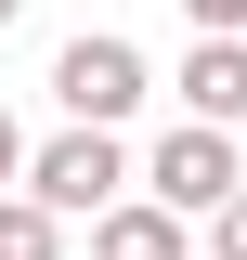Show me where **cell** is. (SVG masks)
<instances>
[{
	"label": "cell",
	"mask_w": 247,
	"mask_h": 260,
	"mask_svg": "<svg viewBox=\"0 0 247 260\" xmlns=\"http://www.w3.org/2000/svg\"><path fill=\"white\" fill-rule=\"evenodd\" d=\"M13 195L52 208V221H104V208L130 195V143H117V130H52V143H26Z\"/></svg>",
	"instance_id": "6da1fadb"
},
{
	"label": "cell",
	"mask_w": 247,
	"mask_h": 260,
	"mask_svg": "<svg viewBox=\"0 0 247 260\" xmlns=\"http://www.w3.org/2000/svg\"><path fill=\"white\" fill-rule=\"evenodd\" d=\"M143 91H156V65L130 52L117 26H78V39L52 52V104H65V130H117Z\"/></svg>",
	"instance_id": "7a4b0ae2"
},
{
	"label": "cell",
	"mask_w": 247,
	"mask_h": 260,
	"mask_svg": "<svg viewBox=\"0 0 247 260\" xmlns=\"http://www.w3.org/2000/svg\"><path fill=\"white\" fill-rule=\"evenodd\" d=\"M130 182H143V208H169V221H208L221 195L247 182V169H234V130H195V117H182L143 169H130Z\"/></svg>",
	"instance_id": "3957f363"
},
{
	"label": "cell",
	"mask_w": 247,
	"mask_h": 260,
	"mask_svg": "<svg viewBox=\"0 0 247 260\" xmlns=\"http://www.w3.org/2000/svg\"><path fill=\"white\" fill-rule=\"evenodd\" d=\"M182 117L195 130H234L247 117V39H195L182 52Z\"/></svg>",
	"instance_id": "277c9868"
},
{
	"label": "cell",
	"mask_w": 247,
	"mask_h": 260,
	"mask_svg": "<svg viewBox=\"0 0 247 260\" xmlns=\"http://www.w3.org/2000/svg\"><path fill=\"white\" fill-rule=\"evenodd\" d=\"M91 260H195V221H169V208L117 195V208L91 221Z\"/></svg>",
	"instance_id": "5b68a950"
},
{
	"label": "cell",
	"mask_w": 247,
	"mask_h": 260,
	"mask_svg": "<svg viewBox=\"0 0 247 260\" xmlns=\"http://www.w3.org/2000/svg\"><path fill=\"white\" fill-rule=\"evenodd\" d=\"M0 260H65V221L26 208V195H0Z\"/></svg>",
	"instance_id": "8992f818"
},
{
	"label": "cell",
	"mask_w": 247,
	"mask_h": 260,
	"mask_svg": "<svg viewBox=\"0 0 247 260\" xmlns=\"http://www.w3.org/2000/svg\"><path fill=\"white\" fill-rule=\"evenodd\" d=\"M208 260H247V182H234V195L208 208Z\"/></svg>",
	"instance_id": "52a82bcc"
},
{
	"label": "cell",
	"mask_w": 247,
	"mask_h": 260,
	"mask_svg": "<svg viewBox=\"0 0 247 260\" xmlns=\"http://www.w3.org/2000/svg\"><path fill=\"white\" fill-rule=\"evenodd\" d=\"M182 26L195 39H247V0H182Z\"/></svg>",
	"instance_id": "ba28073f"
},
{
	"label": "cell",
	"mask_w": 247,
	"mask_h": 260,
	"mask_svg": "<svg viewBox=\"0 0 247 260\" xmlns=\"http://www.w3.org/2000/svg\"><path fill=\"white\" fill-rule=\"evenodd\" d=\"M13 169H26V130H13V104H0V182H13Z\"/></svg>",
	"instance_id": "9c48e42d"
},
{
	"label": "cell",
	"mask_w": 247,
	"mask_h": 260,
	"mask_svg": "<svg viewBox=\"0 0 247 260\" xmlns=\"http://www.w3.org/2000/svg\"><path fill=\"white\" fill-rule=\"evenodd\" d=\"M13 13H26V0H0V26H13Z\"/></svg>",
	"instance_id": "30bf717a"
}]
</instances>
